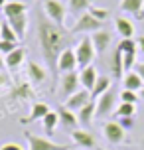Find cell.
Instances as JSON below:
<instances>
[{
	"label": "cell",
	"instance_id": "1",
	"mask_svg": "<svg viewBox=\"0 0 144 150\" xmlns=\"http://www.w3.org/2000/svg\"><path fill=\"white\" fill-rule=\"evenodd\" d=\"M36 32H38V42H40V47H42V55H44L46 65L49 67V71L53 75V83H55L57 81L55 77H59V73H57V59H59L63 50L71 47L69 45L71 32H67L63 26L53 24L46 16L44 10H38V16H36Z\"/></svg>",
	"mask_w": 144,
	"mask_h": 150
},
{
	"label": "cell",
	"instance_id": "2",
	"mask_svg": "<svg viewBox=\"0 0 144 150\" xmlns=\"http://www.w3.org/2000/svg\"><path fill=\"white\" fill-rule=\"evenodd\" d=\"M26 140H28V150H71L75 144H57L52 138L34 134V132H24Z\"/></svg>",
	"mask_w": 144,
	"mask_h": 150
},
{
	"label": "cell",
	"instance_id": "3",
	"mask_svg": "<svg viewBox=\"0 0 144 150\" xmlns=\"http://www.w3.org/2000/svg\"><path fill=\"white\" fill-rule=\"evenodd\" d=\"M79 85H81V81H79V73L77 71L59 75V79H57V97H61V99L71 97L73 93L79 91Z\"/></svg>",
	"mask_w": 144,
	"mask_h": 150
},
{
	"label": "cell",
	"instance_id": "4",
	"mask_svg": "<svg viewBox=\"0 0 144 150\" xmlns=\"http://www.w3.org/2000/svg\"><path fill=\"white\" fill-rule=\"evenodd\" d=\"M75 55H77V67H87V65H93V59L97 55V50L93 45L91 38L85 36L79 44L75 45Z\"/></svg>",
	"mask_w": 144,
	"mask_h": 150
},
{
	"label": "cell",
	"instance_id": "5",
	"mask_svg": "<svg viewBox=\"0 0 144 150\" xmlns=\"http://www.w3.org/2000/svg\"><path fill=\"white\" fill-rule=\"evenodd\" d=\"M44 12H46V16L53 24L65 28V22H67V8L61 4V0H44Z\"/></svg>",
	"mask_w": 144,
	"mask_h": 150
},
{
	"label": "cell",
	"instance_id": "6",
	"mask_svg": "<svg viewBox=\"0 0 144 150\" xmlns=\"http://www.w3.org/2000/svg\"><path fill=\"white\" fill-rule=\"evenodd\" d=\"M99 30H103V22H99L89 12H85L75 20V24L71 26L69 32L71 34H85V32H99Z\"/></svg>",
	"mask_w": 144,
	"mask_h": 150
},
{
	"label": "cell",
	"instance_id": "7",
	"mask_svg": "<svg viewBox=\"0 0 144 150\" xmlns=\"http://www.w3.org/2000/svg\"><path fill=\"white\" fill-rule=\"evenodd\" d=\"M103 136H105L111 144H121V142H124V138H126V130H124L116 120H109V122L103 125Z\"/></svg>",
	"mask_w": 144,
	"mask_h": 150
},
{
	"label": "cell",
	"instance_id": "8",
	"mask_svg": "<svg viewBox=\"0 0 144 150\" xmlns=\"http://www.w3.org/2000/svg\"><path fill=\"white\" fill-rule=\"evenodd\" d=\"M77 67V55H75V47H67L63 50L57 59V73L63 75V73H71L75 71Z\"/></svg>",
	"mask_w": 144,
	"mask_h": 150
},
{
	"label": "cell",
	"instance_id": "9",
	"mask_svg": "<svg viewBox=\"0 0 144 150\" xmlns=\"http://www.w3.org/2000/svg\"><path fill=\"white\" fill-rule=\"evenodd\" d=\"M114 103H116V93H114L113 89L107 91L105 95H101L99 101H97V115H95V117L103 119L109 112H114Z\"/></svg>",
	"mask_w": 144,
	"mask_h": 150
},
{
	"label": "cell",
	"instance_id": "10",
	"mask_svg": "<svg viewBox=\"0 0 144 150\" xmlns=\"http://www.w3.org/2000/svg\"><path fill=\"white\" fill-rule=\"evenodd\" d=\"M89 101H93L91 93H89L87 89H79L77 93H73L71 97L65 99V105H63V107H67L69 111H77V112H79L87 103H89Z\"/></svg>",
	"mask_w": 144,
	"mask_h": 150
},
{
	"label": "cell",
	"instance_id": "11",
	"mask_svg": "<svg viewBox=\"0 0 144 150\" xmlns=\"http://www.w3.org/2000/svg\"><path fill=\"white\" fill-rule=\"evenodd\" d=\"M71 138H73V144L75 146H81V148H87V150H93L97 146V140L95 136L89 132V130H71Z\"/></svg>",
	"mask_w": 144,
	"mask_h": 150
},
{
	"label": "cell",
	"instance_id": "12",
	"mask_svg": "<svg viewBox=\"0 0 144 150\" xmlns=\"http://www.w3.org/2000/svg\"><path fill=\"white\" fill-rule=\"evenodd\" d=\"M93 45H95V50L97 53H105L109 50V45L113 42V34L109 30H99V32H93V38H91Z\"/></svg>",
	"mask_w": 144,
	"mask_h": 150
},
{
	"label": "cell",
	"instance_id": "13",
	"mask_svg": "<svg viewBox=\"0 0 144 150\" xmlns=\"http://www.w3.org/2000/svg\"><path fill=\"white\" fill-rule=\"evenodd\" d=\"M97 79H99V73H97V69H95V65H87V67H83V69H81V73H79L81 87H83V89H87L89 93L93 91V87H95Z\"/></svg>",
	"mask_w": 144,
	"mask_h": 150
},
{
	"label": "cell",
	"instance_id": "14",
	"mask_svg": "<svg viewBox=\"0 0 144 150\" xmlns=\"http://www.w3.org/2000/svg\"><path fill=\"white\" fill-rule=\"evenodd\" d=\"M121 10L132 14L136 20H144V0H121Z\"/></svg>",
	"mask_w": 144,
	"mask_h": 150
},
{
	"label": "cell",
	"instance_id": "15",
	"mask_svg": "<svg viewBox=\"0 0 144 150\" xmlns=\"http://www.w3.org/2000/svg\"><path fill=\"white\" fill-rule=\"evenodd\" d=\"M6 22L10 24V28L16 32L18 40H24V38H26V30H28V14H20V16H14V18H6Z\"/></svg>",
	"mask_w": 144,
	"mask_h": 150
},
{
	"label": "cell",
	"instance_id": "16",
	"mask_svg": "<svg viewBox=\"0 0 144 150\" xmlns=\"http://www.w3.org/2000/svg\"><path fill=\"white\" fill-rule=\"evenodd\" d=\"M2 10H4L6 18H14V16H20V14H28V4L18 2V0H8Z\"/></svg>",
	"mask_w": 144,
	"mask_h": 150
},
{
	"label": "cell",
	"instance_id": "17",
	"mask_svg": "<svg viewBox=\"0 0 144 150\" xmlns=\"http://www.w3.org/2000/svg\"><path fill=\"white\" fill-rule=\"evenodd\" d=\"M111 73L114 79H121L124 77V63H122V52L116 47L111 55Z\"/></svg>",
	"mask_w": 144,
	"mask_h": 150
},
{
	"label": "cell",
	"instance_id": "18",
	"mask_svg": "<svg viewBox=\"0 0 144 150\" xmlns=\"http://www.w3.org/2000/svg\"><path fill=\"white\" fill-rule=\"evenodd\" d=\"M28 77L32 79V83L42 85V83L47 79V73H46V69L42 67L40 63H36V61H30V63H28Z\"/></svg>",
	"mask_w": 144,
	"mask_h": 150
},
{
	"label": "cell",
	"instance_id": "19",
	"mask_svg": "<svg viewBox=\"0 0 144 150\" xmlns=\"http://www.w3.org/2000/svg\"><path fill=\"white\" fill-rule=\"evenodd\" d=\"M57 117H59V120H61V127L75 130V127H77V115L73 111H69L67 107H59V109H57Z\"/></svg>",
	"mask_w": 144,
	"mask_h": 150
},
{
	"label": "cell",
	"instance_id": "20",
	"mask_svg": "<svg viewBox=\"0 0 144 150\" xmlns=\"http://www.w3.org/2000/svg\"><path fill=\"white\" fill-rule=\"evenodd\" d=\"M122 85H124V89H128V91H140L144 87V81L136 71H128V73H124Z\"/></svg>",
	"mask_w": 144,
	"mask_h": 150
},
{
	"label": "cell",
	"instance_id": "21",
	"mask_svg": "<svg viewBox=\"0 0 144 150\" xmlns=\"http://www.w3.org/2000/svg\"><path fill=\"white\" fill-rule=\"evenodd\" d=\"M111 85H113V81H111L107 75H99L97 83H95V87H93V91H91V99L95 101V99H99L101 95H105L107 91H111Z\"/></svg>",
	"mask_w": 144,
	"mask_h": 150
},
{
	"label": "cell",
	"instance_id": "22",
	"mask_svg": "<svg viewBox=\"0 0 144 150\" xmlns=\"http://www.w3.org/2000/svg\"><path fill=\"white\" fill-rule=\"evenodd\" d=\"M24 57H26V52H24L22 47H16L12 53H8L6 57H4V61H6V67L8 69H18L20 65L24 63Z\"/></svg>",
	"mask_w": 144,
	"mask_h": 150
},
{
	"label": "cell",
	"instance_id": "23",
	"mask_svg": "<svg viewBox=\"0 0 144 150\" xmlns=\"http://www.w3.org/2000/svg\"><path fill=\"white\" fill-rule=\"evenodd\" d=\"M89 8H91V0H67V12H71L75 18L89 12Z\"/></svg>",
	"mask_w": 144,
	"mask_h": 150
},
{
	"label": "cell",
	"instance_id": "24",
	"mask_svg": "<svg viewBox=\"0 0 144 150\" xmlns=\"http://www.w3.org/2000/svg\"><path fill=\"white\" fill-rule=\"evenodd\" d=\"M49 111H52V109H49V105H46V103H36V105L32 107V112L22 120V122H34V120L46 119V115Z\"/></svg>",
	"mask_w": 144,
	"mask_h": 150
},
{
	"label": "cell",
	"instance_id": "25",
	"mask_svg": "<svg viewBox=\"0 0 144 150\" xmlns=\"http://www.w3.org/2000/svg\"><path fill=\"white\" fill-rule=\"evenodd\" d=\"M114 26H116V32H119L122 38H132V34H134V26H132V22H130L128 18H124V16H116Z\"/></svg>",
	"mask_w": 144,
	"mask_h": 150
},
{
	"label": "cell",
	"instance_id": "26",
	"mask_svg": "<svg viewBox=\"0 0 144 150\" xmlns=\"http://www.w3.org/2000/svg\"><path fill=\"white\" fill-rule=\"evenodd\" d=\"M77 115H79V120H81L83 125H89V122L95 119V115H97V103H95V101H89Z\"/></svg>",
	"mask_w": 144,
	"mask_h": 150
},
{
	"label": "cell",
	"instance_id": "27",
	"mask_svg": "<svg viewBox=\"0 0 144 150\" xmlns=\"http://www.w3.org/2000/svg\"><path fill=\"white\" fill-rule=\"evenodd\" d=\"M44 120V130H46V134L47 136H52L53 132H55V128H57V122H59V117H57V112H53L49 111L46 115V119H42Z\"/></svg>",
	"mask_w": 144,
	"mask_h": 150
},
{
	"label": "cell",
	"instance_id": "28",
	"mask_svg": "<svg viewBox=\"0 0 144 150\" xmlns=\"http://www.w3.org/2000/svg\"><path fill=\"white\" fill-rule=\"evenodd\" d=\"M0 40H6V42H14V44H18V36H16V32L10 28L8 22L0 24Z\"/></svg>",
	"mask_w": 144,
	"mask_h": 150
},
{
	"label": "cell",
	"instance_id": "29",
	"mask_svg": "<svg viewBox=\"0 0 144 150\" xmlns=\"http://www.w3.org/2000/svg\"><path fill=\"white\" fill-rule=\"evenodd\" d=\"M134 105L132 103H121V105L114 109V117L116 119H122V117H134Z\"/></svg>",
	"mask_w": 144,
	"mask_h": 150
},
{
	"label": "cell",
	"instance_id": "30",
	"mask_svg": "<svg viewBox=\"0 0 144 150\" xmlns=\"http://www.w3.org/2000/svg\"><path fill=\"white\" fill-rule=\"evenodd\" d=\"M119 50H121L122 53H136L138 50V44L132 40V38H122L121 42H119V45H116Z\"/></svg>",
	"mask_w": 144,
	"mask_h": 150
},
{
	"label": "cell",
	"instance_id": "31",
	"mask_svg": "<svg viewBox=\"0 0 144 150\" xmlns=\"http://www.w3.org/2000/svg\"><path fill=\"white\" fill-rule=\"evenodd\" d=\"M89 14L93 16V18H97L99 22H105L107 18H109V10H105V8H97V6H91L89 8Z\"/></svg>",
	"mask_w": 144,
	"mask_h": 150
},
{
	"label": "cell",
	"instance_id": "32",
	"mask_svg": "<svg viewBox=\"0 0 144 150\" xmlns=\"http://www.w3.org/2000/svg\"><path fill=\"white\" fill-rule=\"evenodd\" d=\"M138 97H140V95H136V91H128V89L121 91V101L122 103H132V105H134L138 101Z\"/></svg>",
	"mask_w": 144,
	"mask_h": 150
},
{
	"label": "cell",
	"instance_id": "33",
	"mask_svg": "<svg viewBox=\"0 0 144 150\" xmlns=\"http://www.w3.org/2000/svg\"><path fill=\"white\" fill-rule=\"evenodd\" d=\"M134 59H136V53H122V63H124V73H128V71H132V67L136 65V63H134Z\"/></svg>",
	"mask_w": 144,
	"mask_h": 150
},
{
	"label": "cell",
	"instance_id": "34",
	"mask_svg": "<svg viewBox=\"0 0 144 150\" xmlns=\"http://www.w3.org/2000/svg\"><path fill=\"white\" fill-rule=\"evenodd\" d=\"M18 47V44H14V42H6V40H0V55H4L6 57L8 53H12Z\"/></svg>",
	"mask_w": 144,
	"mask_h": 150
},
{
	"label": "cell",
	"instance_id": "35",
	"mask_svg": "<svg viewBox=\"0 0 144 150\" xmlns=\"http://www.w3.org/2000/svg\"><path fill=\"white\" fill-rule=\"evenodd\" d=\"M119 125L126 130V128H130L132 125H134V120H132V117H122V119H119Z\"/></svg>",
	"mask_w": 144,
	"mask_h": 150
},
{
	"label": "cell",
	"instance_id": "36",
	"mask_svg": "<svg viewBox=\"0 0 144 150\" xmlns=\"http://www.w3.org/2000/svg\"><path fill=\"white\" fill-rule=\"evenodd\" d=\"M0 150H24L20 144H16V142H6V144H2L0 146Z\"/></svg>",
	"mask_w": 144,
	"mask_h": 150
},
{
	"label": "cell",
	"instance_id": "37",
	"mask_svg": "<svg viewBox=\"0 0 144 150\" xmlns=\"http://www.w3.org/2000/svg\"><path fill=\"white\" fill-rule=\"evenodd\" d=\"M136 73L142 77V81H144V61H140V63H136Z\"/></svg>",
	"mask_w": 144,
	"mask_h": 150
},
{
	"label": "cell",
	"instance_id": "38",
	"mask_svg": "<svg viewBox=\"0 0 144 150\" xmlns=\"http://www.w3.org/2000/svg\"><path fill=\"white\" fill-rule=\"evenodd\" d=\"M136 44H138V50H140V52L144 53V36L138 38V40H136Z\"/></svg>",
	"mask_w": 144,
	"mask_h": 150
},
{
	"label": "cell",
	"instance_id": "39",
	"mask_svg": "<svg viewBox=\"0 0 144 150\" xmlns=\"http://www.w3.org/2000/svg\"><path fill=\"white\" fill-rule=\"evenodd\" d=\"M6 67V61H4V55H0V71Z\"/></svg>",
	"mask_w": 144,
	"mask_h": 150
},
{
	"label": "cell",
	"instance_id": "40",
	"mask_svg": "<svg viewBox=\"0 0 144 150\" xmlns=\"http://www.w3.org/2000/svg\"><path fill=\"white\" fill-rule=\"evenodd\" d=\"M8 0H0V8H4V4H6Z\"/></svg>",
	"mask_w": 144,
	"mask_h": 150
},
{
	"label": "cell",
	"instance_id": "41",
	"mask_svg": "<svg viewBox=\"0 0 144 150\" xmlns=\"http://www.w3.org/2000/svg\"><path fill=\"white\" fill-rule=\"evenodd\" d=\"M140 99H144V87L140 89Z\"/></svg>",
	"mask_w": 144,
	"mask_h": 150
}]
</instances>
